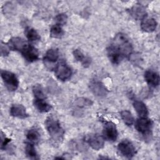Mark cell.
<instances>
[{"label": "cell", "instance_id": "12", "mask_svg": "<svg viewBox=\"0 0 160 160\" xmlns=\"http://www.w3.org/2000/svg\"><path fill=\"white\" fill-rule=\"evenodd\" d=\"M144 79L148 84L152 88H156L159 84V75L152 70H147L144 72Z\"/></svg>", "mask_w": 160, "mask_h": 160}, {"label": "cell", "instance_id": "7", "mask_svg": "<svg viewBox=\"0 0 160 160\" xmlns=\"http://www.w3.org/2000/svg\"><path fill=\"white\" fill-rule=\"evenodd\" d=\"M102 134L104 139L111 142L115 141L118 136L116 124L111 121L106 122L104 124Z\"/></svg>", "mask_w": 160, "mask_h": 160}, {"label": "cell", "instance_id": "29", "mask_svg": "<svg viewBox=\"0 0 160 160\" xmlns=\"http://www.w3.org/2000/svg\"><path fill=\"white\" fill-rule=\"evenodd\" d=\"M1 149H5L6 147L8 146V144L11 141V139L8 138L1 131Z\"/></svg>", "mask_w": 160, "mask_h": 160}, {"label": "cell", "instance_id": "25", "mask_svg": "<svg viewBox=\"0 0 160 160\" xmlns=\"http://www.w3.org/2000/svg\"><path fill=\"white\" fill-rule=\"evenodd\" d=\"M93 104L92 101L91 99L85 98H79L74 101V105L76 107L79 108H85V107H89L92 106Z\"/></svg>", "mask_w": 160, "mask_h": 160}, {"label": "cell", "instance_id": "21", "mask_svg": "<svg viewBox=\"0 0 160 160\" xmlns=\"http://www.w3.org/2000/svg\"><path fill=\"white\" fill-rule=\"evenodd\" d=\"M24 32L27 39L30 42H36L40 40L41 38L39 34L34 28L28 27L26 28Z\"/></svg>", "mask_w": 160, "mask_h": 160}, {"label": "cell", "instance_id": "13", "mask_svg": "<svg viewBox=\"0 0 160 160\" xmlns=\"http://www.w3.org/2000/svg\"><path fill=\"white\" fill-rule=\"evenodd\" d=\"M10 114L16 118L24 119L28 116V114L26 112V108L22 104H13L10 108Z\"/></svg>", "mask_w": 160, "mask_h": 160}, {"label": "cell", "instance_id": "16", "mask_svg": "<svg viewBox=\"0 0 160 160\" xmlns=\"http://www.w3.org/2000/svg\"><path fill=\"white\" fill-rule=\"evenodd\" d=\"M59 53L57 49L51 48L48 49L44 57V61L46 64L54 63L56 62L59 58Z\"/></svg>", "mask_w": 160, "mask_h": 160}, {"label": "cell", "instance_id": "23", "mask_svg": "<svg viewBox=\"0 0 160 160\" xmlns=\"http://www.w3.org/2000/svg\"><path fill=\"white\" fill-rule=\"evenodd\" d=\"M64 31L62 26L58 24H54L50 29V36L53 38H61L64 35Z\"/></svg>", "mask_w": 160, "mask_h": 160}, {"label": "cell", "instance_id": "28", "mask_svg": "<svg viewBox=\"0 0 160 160\" xmlns=\"http://www.w3.org/2000/svg\"><path fill=\"white\" fill-rule=\"evenodd\" d=\"M11 49L8 43L2 42L1 45V54L2 56H6L9 54Z\"/></svg>", "mask_w": 160, "mask_h": 160}, {"label": "cell", "instance_id": "11", "mask_svg": "<svg viewBox=\"0 0 160 160\" xmlns=\"http://www.w3.org/2000/svg\"><path fill=\"white\" fill-rule=\"evenodd\" d=\"M129 14L136 20H142L147 17V12L145 8L141 4H137L133 6L129 10Z\"/></svg>", "mask_w": 160, "mask_h": 160}, {"label": "cell", "instance_id": "26", "mask_svg": "<svg viewBox=\"0 0 160 160\" xmlns=\"http://www.w3.org/2000/svg\"><path fill=\"white\" fill-rule=\"evenodd\" d=\"M32 92L36 99H45L46 95L44 92L42 86L39 84H36L32 87Z\"/></svg>", "mask_w": 160, "mask_h": 160}, {"label": "cell", "instance_id": "24", "mask_svg": "<svg viewBox=\"0 0 160 160\" xmlns=\"http://www.w3.org/2000/svg\"><path fill=\"white\" fill-rule=\"evenodd\" d=\"M120 115L124 123L127 126H131L134 123V117L130 111L128 110H123L121 112Z\"/></svg>", "mask_w": 160, "mask_h": 160}, {"label": "cell", "instance_id": "14", "mask_svg": "<svg viewBox=\"0 0 160 160\" xmlns=\"http://www.w3.org/2000/svg\"><path fill=\"white\" fill-rule=\"evenodd\" d=\"M11 50L21 51L28 44L23 39L19 37H13L8 42Z\"/></svg>", "mask_w": 160, "mask_h": 160}, {"label": "cell", "instance_id": "5", "mask_svg": "<svg viewBox=\"0 0 160 160\" xmlns=\"http://www.w3.org/2000/svg\"><path fill=\"white\" fill-rule=\"evenodd\" d=\"M54 73L58 79L65 81L71 78L72 72L71 68L67 64L61 62L55 66Z\"/></svg>", "mask_w": 160, "mask_h": 160}, {"label": "cell", "instance_id": "15", "mask_svg": "<svg viewBox=\"0 0 160 160\" xmlns=\"http://www.w3.org/2000/svg\"><path fill=\"white\" fill-rule=\"evenodd\" d=\"M158 23L154 18H145L141 21V28L142 31L147 32H152L154 31L157 28Z\"/></svg>", "mask_w": 160, "mask_h": 160}, {"label": "cell", "instance_id": "20", "mask_svg": "<svg viewBox=\"0 0 160 160\" xmlns=\"http://www.w3.org/2000/svg\"><path fill=\"white\" fill-rule=\"evenodd\" d=\"M25 153L28 158L31 159H39L37 152L36 151L34 144L30 142H26L25 145Z\"/></svg>", "mask_w": 160, "mask_h": 160}, {"label": "cell", "instance_id": "17", "mask_svg": "<svg viewBox=\"0 0 160 160\" xmlns=\"http://www.w3.org/2000/svg\"><path fill=\"white\" fill-rule=\"evenodd\" d=\"M72 53L75 59L78 61L81 62L84 67L87 68L91 64V59L88 56H85L84 54L81 51V50L78 49H74Z\"/></svg>", "mask_w": 160, "mask_h": 160}, {"label": "cell", "instance_id": "9", "mask_svg": "<svg viewBox=\"0 0 160 160\" xmlns=\"http://www.w3.org/2000/svg\"><path fill=\"white\" fill-rule=\"evenodd\" d=\"M21 53L24 59L28 62H32L39 59V52L38 49L29 44H26L21 51Z\"/></svg>", "mask_w": 160, "mask_h": 160}, {"label": "cell", "instance_id": "8", "mask_svg": "<svg viewBox=\"0 0 160 160\" xmlns=\"http://www.w3.org/2000/svg\"><path fill=\"white\" fill-rule=\"evenodd\" d=\"M89 88L92 94L99 98L105 97L108 91L104 84L98 79H92L90 81Z\"/></svg>", "mask_w": 160, "mask_h": 160}, {"label": "cell", "instance_id": "1", "mask_svg": "<svg viewBox=\"0 0 160 160\" xmlns=\"http://www.w3.org/2000/svg\"><path fill=\"white\" fill-rule=\"evenodd\" d=\"M132 46L128 37L123 33L117 34L112 42L107 48V54L111 62L114 64H119L124 58L132 53Z\"/></svg>", "mask_w": 160, "mask_h": 160}, {"label": "cell", "instance_id": "19", "mask_svg": "<svg viewBox=\"0 0 160 160\" xmlns=\"http://www.w3.org/2000/svg\"><path fill=\"white\" fill-rule=\"evenodd\" d=\"M133 107L140 117H147L148 109L144 102L140 101H135L133 102Z\"/></svg>", "mask_w": 160, "mask_h": 160}, {"label": "cell", "instance_id": "22", "mask_svg": "<svg viewBox=\"0 0 160 160\" xmlns=\"http://www.w3.org/2000/svg\"><path fill=\"white\" fill-rule=\"evenodd\" d=\"M40 134L39 132L35 129H31L28 130L26 133V138L29 141V142H32L33 144L38 143L40 140Z\"/></svg>", "mask_w": 160, "mask_h": 160}, {"label": "cell", "instance_id": "3", "mask_svg": "<svg viewBox=\"0 0 160 160\" xmlns=\"http://www.w3.org/2000/svg\"><path fill=\"white\" fill-rule=\"evenodd\" d=\"M1 76L6 88L10 91H16L19 86V81L16 76L12 72L2 70L1 71Z\"/></svg>", "mask_w": 160, "mask_h": 160}, {"label": "cell", "instance_id": "27", "mask_svg": "<svg viewBox=\"0 0 160 160\" xmlns=\"http://www.w3.org/2000/svg\"><path fill=\"white\" fill-rule=\"evenodd\" d=\"M55 22L56 24L60 25L61 26H62L63 25H64L68 20V16L66 14L64 13H61L58 14L56 17H55Z\"/></svg>", "mask_w": 160, "mask_h": 160}, {"label": "cell", "instance_id": "10", "mask_svg": "<svg viewBox=\"0 0 160 160\" xmlns=\"http://www.w3.org/2000/svg\"><path fill=\"white\" fill-rule=\"evenodd\" d=\"M87 142L92 149L98 151L104 147V138L98 134H91L88 137Z\"/></svg>", "mask_w": 160, "mask_h": 160}, {"label": "cell", "instance_id": "4", "mask_svg": "<svg viewBox=\"0 0 160 160\" xmlns=\"http://www.w3.org/2000/svg\"><path fill=\"white\" fill-rule=\"evenodd\" d=\"M118 151L122 156L128 159H131L136 154V148L131 141L124 139L118 144Z\"/></svg>", "mask_w": 160, "mask_h": 160}, {"label": "cell", "instance_id": "18", "mask_svg": "<svg viewBox=\"0 0 160 160\" xmlns=\"http://www.w3.org/2000/svg\"><path fill=\"white\" fill-rule=\"evenodd\" d=\"M34 105L35 108L41 112H49L52 106L51 104L48 103L45 99H36L34 100Z\"/></svg>", "mask_w": 160, "mask_h": 160}, {"label": "cell", "instance_id": "30", "mask_svg": "<svg viewBox=\"0 0 160 160\" xmlns=\"http://www.w3.org/2000/svg\"><path fill=\"white\" fill-rule=\"evenodd\" d=\"M129 57V59L134 64L140 63L141 61H142V59L139 54H137L136 53H131Z\"/></svg>", "mask_w": 160, "mask_h": 160}, {"label": "cell", "instance_id": "6", "mask_svg": "<svg viewBox=\"0 0 160 160\" xmlns=\"http://www.w3.org/2000/svg\"><path fill=\"white\" fill-rule=\"evenodd\" d=\"M152 127V121L146 117H140L135 122L136 129L142 135H148L150 133Z\"/></svg>", "mask_w": 160, "mask_h": 160}, {"label": "cell", "instance_id": "2", "mask_svg": "<svg viewBox=\"0 0 160 160\" xmlns=\"http://www.w3.org/2000/svg\"><path fill=\"white\" fill-rule=\"evenodd\" d=\"M45 126L51 139L55 142H61L64 135V130L58 119L48 116L45 121Z\"/></svg>", "mask_w": 160, "mask_h": 160}]
</instances>
